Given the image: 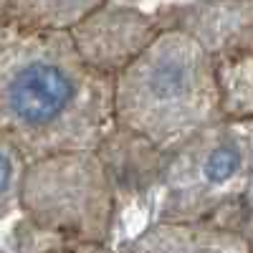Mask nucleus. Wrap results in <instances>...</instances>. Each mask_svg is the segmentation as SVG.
Returning a JSON list of instances; mask_svg holds the SVG:
<instances>
[{"instance_id":"nucleus-13","label":"nucleus","mask_w":253,"mask_h":253,"mask_svg":"<svg viewBox=\"0 0 253 253\" xmlns=\"http://www.w3.org/2000/svg\"><path fill=\"white\" fill-rule=\"evenodd\" d=\"M0 253H8V251H3V248H0Z\"/></svg>"},{"instance_id":"nucleus-12","label":"nucleus","mask_w":253,"mask_h":253,"mask_svg":"<svg viewBox=\"0 0 253 253\" xmlns=\"http://www.w3.org/2000/svg\"><path fill=\"white\" fill-rule=\"evenodd\" d=\"M8 13H10V0H0V23L8 20Z\"/></svg>"},{"instance_id":"nucleus-10","label":"nucleus","mask_w":253,"mask_h":253,"mask_svg":"<svg viewBox=\"0 0 253 253\" xmlns=\"http://www.w3.org/2000/svg\"><path fill=\"white\" fill-rule=\"evenodd\" d=\"M26 165L28 160L23 157V152L0 134V220L18 210Z\"/></svg>"},{"instance_id":"nucleus-5","label":"nucleus","mask_w":253,"mask_h":253,"mask_svg":"<svg viewBox=\"0 0 253 253\" xmlns=\"http://www.w3.org/2000/svg\"><path fill=\"white\" fill-rule=\"evenodd\" d=\"M162 18L137 10L132 5L107 3L69 31V38L86 66L104 76L117 79L129 63L152 43L162 31Z\"/></svg>"},{"instance_id":"nucleus-8","label":"nucleus","mask_w":253,"mask_h":253,"mask_svg":"<svg viewBox=\"0 0 253 253\" xmlns=\"http://www.w3.org/2000/svg\"><path fill=\"white\" fill-rule=\"evenodd\" d=\"M225 122L253 119V36L210 56Z\"/></svg>"},{"instance_id":"nucleus-2","label":"nucleus","mask_w":253,"mask_h":253,"mask_svg":"<svg viewBox=\"0 0 253 253\" xmlns=\"http://www.w3.org/2000/svg\"><path fill=\"white\" fill-rule=\"evenodd\" d=\"M220 119L213 61L177 26H162L152 43L112 81L114 126L165 155Z\"/></svg>"},{"instance_id":"nucleus-4","label":"nucleus","mask_w":253,"mask_h":253,"mask_svg":"<svg viewBox=\"0 0 253 253\" xmlns=\"http://www.w3.org/2000/svg\"><path fill=\"white\" fill-rule=\"evenodd\" d=\"M253 147L241 122H215L165 155V223H210L246 233Z\"/></svg>"},{"instance_id":"nucleus-1","label":"nucleus","mask_w":253,"mask_h":253,"mask_svg":"<svg viewBox=\"0 0 253 253\" xmlns=\"http://www.w3.org/2000/svg\"><path fill=\"white\" fill-rule=\"evenodd\" d=\"M112 124V79L79 58L69 31L0 23V134L28 162L96 150Z\"/></svg>"},{"instance_id":"nucleus-9","label":"nucleus","mask_w":253,"mask_h":253,"mask_svg":"<svg viewBox=\"0 0 253 253\" xmlns=\"http://www.w3.org/2000/svg\"><path fill=\"white\" fill-rule=\"evenodd\" d=\"M112 0H10L8 20L38 31H71Z\"/></svg>"},{"instance_id":"nucleus-11","label":"nucleus","mask_w":253,"mask_h":253,"mask_svg":"<svg viewBox=\"0 0 253 253\" xmlns=\"http://www.w3.org/2000/svg\"><path fill=\"white\" fill-rule=\"evenodd\" d=\"M51 253H114L109 246H96V243H79V246H63Z\"/></svg>"},{"instance_id":"nucleus-14","label":"nucleus","mask_w":253,"mask_h":253,"mask_svg":"<svg viewBox=\"0 0 253 253\" xmlns=\"http://www.w3.org/2000/svg\"><path fill=\"white\" fill-rule=\"evenodd\" d=\"M122 253H129V251H126V248H124V251H122Z\"/></svg>"},{"instance_id":"nucleus-7","label":"nucleus","mask_w":253,"mask_h":253,"mask_svg":"<svg viewBox=\"0 0 253 253\" xmlns=\"http://www.w3.org/2000/svg\"><path fill=\"white\" fill-rule=\"evenodd\" d=\"M129 253H251L248 233L210 223L157 220L126 246Z\"/></svg>"},{"instance_id":"nucleus-3","label":"nucleus","mask_w":253,"mask_h":253,"mask_svg":"<svg viewBox=\"0 0 253 253\" xmlns=\"http://www.w3.org/2000/svg\"><path fill=\"white\" fill-rule=\"evenodd\" d=\"M117 193L96 150H66L31 160L20 185L13 253H51L63 246H109Z\"/></svg>"},{"instance_id":"nucleus-6","label":"nucleus","mask_w":253,"mask_h":253,"mask_svg":"<svg viewBox=\"0 0 253 253\" xmlns=\"http://www.w3.org/2000/svg\"><path fill=\"white\" fill-rule=\"evenodd\" d=\"M96 152L112 177L117 200L137 198L147 193L152 185H160L165 152L155 150L142 137H134L112 124V129L99 142Z\"/></svg>"}]
</instances>
